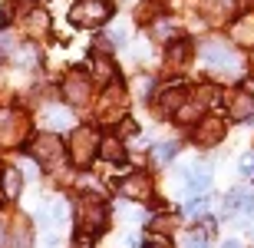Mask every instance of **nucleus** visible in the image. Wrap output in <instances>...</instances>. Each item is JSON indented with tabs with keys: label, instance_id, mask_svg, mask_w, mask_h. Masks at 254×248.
<instances>
[{
	"label": "nucleus",
	"instance_id": "c85d7f7f",
	"mask_svg": "<svg viewBox=\"0 0 254 248\" xmlns=\"http://www.w3.org/2000/svg\"><path fill=\"white\" fill-rule=\"evenodd\" d=\"M238 169H241V175H254V153L241 156V163H238Z\"/></svg>",
	"mask_w": 254,
	"mask_h": 248
},
{
	"label": "nucleus",
	"instance_id": "5701e85b",
	"mask_svg": "<svg viewBox=\"0 0 254 248\" xmlns=\"http://www.w3.org/2000/svg\"><path fill=\"white\" fill-rule=\"evenodd\" d=\"M43 119H47L50 126H66V123H69V113H63V109H57V106H50L47 113H43Z\"/></svg>",
	"mask_w": 254,
	"mask_h": 248
},
{
	"label": "nucleus",
	"instance_id": "aec40b11",
	"mask_svg": "<svg viewBox=\"0 0 254 248\" xmlns=\"http://www.w3.org/2000/svg\"><path fill=\"white\" fill-rule=\"evenodd\" d=\"M10 248H30V229L27 222H17L10 232Z\"/></svg>",
	"mask_w": 254,
	"mask_h": 248
},
{
	"label": "nucleus",
	"instance_id": "39448f33",
	"mask_svg": "<svg viewBox=\"0 0 254 248\" xmlns=\"http://www.w3.org/2000/svg\"><path fill=\"white\" fill-rule=\"evenodd\" d=\"M89 93H93V80L86 77L83 70H69L63 77V99L69 106H86Z\"/></svg>",
	"mask_w": 254,
	"mask_h": 248
},
{
	"label": "nucleus",
	"instance_id": "ddd939ff",
	"mask_svg": "<svg viewBox=\"0 0 254 248\" xmlns=\"http://www.w3.org/2000/svg\"><path fill=\"white\" fill-rule=\"evenodd\" d=\"M191 53H195V47H191V40L179 37V40H169V50H165V63H169L172 70H182L189 67Z\"/></svg>",
	"mask_w": 254,
	"mask_h": 248
},
{
	"label": "nucleus",
	"instance_id": "412c9836",
	"mask_svg": "<svg viewBox=\"0 0 254 248\" xmlns=\"http://www.w3.org/2000/svg\"><path fill=\"white\" fill-rule=\"evenodd\" d=\"M235 40L251 43V47H254V20L251 17H245V20H238V23H235Z\"/></svg>",
	"mask_w": 254,
	"mask_h": 248
},
{
	"label": "nucleus",
	"instance_id": "7c9ffc66",
	"mask_svg": "<svg viewBox=\"0 0 254 248\" xmlns=\"http://www.w3.org/2000/svg\"><path fill=\"white\" fill-rule=\"evenodd\" d=\"M142 248H169V245H165V242H162V239H149V242H145V245H142Z\"/></svg>",
	"mask_w": 254,
	"mask_h": 248
},
{
	"label": "nucleus",
	"instance_id": "6ab92c4d",
	"mask_svg": "<svg viewBox=\"0 0 254 248\" xmlns=\"http://www.w3.org/2000/svg\"><path fill=\"white\" fill-rule=\"evenodd\" d=\"M93 77L96 80H103V83H116V70H113V63L106 57H96L93 60Z\"/></svg>",
	"mask_w": 254,
	"mask_h": 248
},
{
	"label": "nucleus",
	"instance_id": "0eeeda50",
	"mask_svg": "<svg viewBox=\"0 0 254 248\" xmlns=\"http://www.w3.org/2000/svg\"><path fill=\"white\" fill-rule=\"evenodd\" d=\"M185 103H189V86H185V83L162 86L159 96H155V106H159V113H165V116H175Z\"/></svg>",
	"mask_w": 254,
	"mask_h": 248
},
{
	"label": "nucleus",
	"instance_id": "4be33fe9",
	"mask_svg": "<svg viewBox=\"0 0 254 248\" xmlns=\"http://www.w3.org/2000/svg\"><path fill=\"white\" fill-rule=\"evenodd\" d=\"M152 156H155V163H162V165H165V163H172V159L179 156V143H159Z\"/></svg>",
	"mask_w": 254,
	"mask_h": 248
},
{
	"label": "nucleus",
	"instance_id": "2eb2a0df",
	"mask_svg": "<svg viewBox=\"0 0 254 248\" xmlns=\"http://www.w3.org/2000/svg\"><path fill=\"white\" fill-rule=\"evenodd\" d=\"M201 10L211 20H228L235 13V0H201Z\"/></svg>",
	"mask_w": 254,
	"mask_h": 248
},
{
	"label": "nucleus",
	"instance_id": "9b49d317",
	"mask_svg": "<svg viewBox=\"0 0 254 248\" xmlns=\"http://www.w3.org/2000/svg\"><path fill=\"white\" fill-rule=\"evenodd\" d=\"M119 195L123 199H132V202H145L152 195V182L145 172H129L123 182H119Z\"/></svg>",
	"mask_w": 254,
	"mask_h": 248
},
{
	"label": "nucleus",
	"instance_id": "2f4dec72",
	"mask_svg": "<svg viewBox=\"0 0 254 248\" xmlns=\"http://www.w3.org/2000/svg\"><path fill=\"white\" fill-rule=\"evenodd\" d=\"M221 248H241V245H238V242H225V245H221Z\"/></svg>",
	"mask_w": 254,
	"mask_h": 248
},
{
	"label": "nucleus",
	"instance_id": "a211bd4d",
	"mask_svg": "<svg viewBox=\"0 0 254 248\" xmlns=\"http://www.w3.org/2000/svg\"><path fill=\"white\" fill-rule=\"evenodd\" d=\"M27 30L33 33V37L47 33V30H50V17H47V10H30V17H27Z\"/></svg>",
	"mask_w": 254,
	"mask_h": 248
},
{
	"label": "nucleus",
	"instance_id": "cd10ccee",
	"mask_svg": "<svg viewBox=\"0 0 254 248\" xmlns=\"http://www.w3.org/2000/svg\"><path fill=\"white\" fill-rule=\"evenodd\" d=\"M103 40H109L113 47H123V43H126V27H113V33H109V37H103Z\"/></svg>",
	"mask_w": 254,
	"mask_h": 248
},
{
	"label": "nucleus",
	"instance_id": "f8f14e48",
	"mask_svg": "<svg viewBox=\"0 0 254 248\" xmlns=\"http://www.w3.org/2000/svg\"><path fill=\"white\" fill-rule=\"evenodd\" d=\"M228 116L238 119V123H254V96L238 89V93L228 96Z\"/></svg>",
	"mask_w": 254,
	"mask_h": 248
},
{
	"label": "nucleus",
	"instance_id": "423d86ee",
	"mask_svg": "<svg viewBox=\"0 0 254 248\" xmlns=\"http://www.w3.org/2000/svg\"><path fill=\"white\" fill-rule=\"evenodd\" d=\"M27 153L33 156L40 165H53L60 156H63V143H60V136H53V133H40V136L30 139Z\"/></svg>",
	"mask_w": 254,
	"mask_h": 248
},
{
	"label": "nucleus",
	"instance_id": "c756f323",
	"mask_svg": "<svg viewBox=\"0 0 254 248\" xmlns=\"http://www.w3.org/2000/svg\"><path fill=\"white\" fill-rule=\"evenodd\" d=\"M241 212H245V215H254V195H248V192H245V199H241Z\"/></svg>",
	"mask_w": 254,
	"mask_h": 248
},
{
	"label": "nucleus",
	"instance_id": "a878e982",
	"mask_svg": "<svg viewBox=\"0 0 254 248\" xmlns=\"http://www.w3.org/2000/svg\"><path fill=\"white\" fill-rule=\"evenodd\" d=\"M169 33H172V23H169L165 17L152 23V37H159V40H162V37H169Z\"/></svg>",
	"mask_w": 254,
	"mask_h": 248
},
{
	"label": "nucleus",
	"instance_id": "20e7f679",
	"mask_svg": "<svg viewBox=\"0 0 254 248\" xmlns=\"http://www.w3.org/2000/svg\"><path fill=\"white\" fill-rule=\"evenodd\" d=\"M109 17H113V3L109 0H79L69 10V20L76 27H103Z\"/></svg>",
	"mask_w": 254,
	"mask_h": 248
},
{
	"label": "nucleus",
	"instance_id": "4468645a",
	"mask_svg": "<svg viewBox=\"0 0 254 248\" xmlns=\"http://www.w3.org/2000/svg\"><path fill=\"white\" fill-rule=\"evenodd\" d=\"M0 189H3V199L13 202L20 195V189H23V172L17 165H7V169L0 172Z\"/></svg>",
	"mask_w": 254,
	"mask_h": 248
},
{
	"label": "nucleus",
	"instance_id": "473e14b6",
	"mask_svg": "<svg viewBox=\"0 0 254 248\" xmlns=\"http://www.w3.org/2000/svg\"><path fill=\"white\" fill-rule=\"evenodd\" d=\"M251 3H254V0H251Z\"/></svg>",
	"mask_w": 254,
	"mask_h": 248
},
{
	"label": "nucleus",
	"instance_id": "f3484780",
	"mask_svg": "<svg viewBox=\"0 0 254 248\" xmlns=\"http://www.w3.org/2000/svg\"><path fill=\"white\" fill-rule=\"evenodd\" d=\"M99 156H103L106 163H119L126 156V149H123V143L116 139V136H106L103 143H99Z\"/></svg>",
	"mask_w": 254,
	"mask_h": 248
},
{
	"label": "nucleus",
	"instance_id": "f257e3e1",
	"mask_svg": "<svg viewBox=\"0 0 254 248\" xmlns=\"http://www.w3.org/2000/svg\"><path fill=\"white\" fill-rule=\"evenodd\" d=\"M198 53H201V60L208 63V70H215V73H221V77H241L245 73V60H241V53H238L228 40H205L201 47H198Z\"/></svg>",
	"mask_w": 254,
	"mask_h": 248
},
{
	"label": "nucleus",
	"instance_id": "7ed1b4c3",
	"mask_svg": "<svg viewBox=\"0 0 254 248\" xmlns=\"http://www.w3.org/2000/svg\"><path fill=\"white\" fill-rule=\"evenodd\" d=\"M99 136H96L93 126H79V129H73V136H69V146H66V153H69V163L76 165V169H86V165L93 163V156H99Z\"/></svg>",
	"mask_w": 254,
	"mask_h": 248
},
{
	"label": "nucleus",
	"instance_id": "b1692460",
	"mask_svg": "<svg viewBox=\"0 0 254 248\" xmlns=\"http://www.w3.org/2000/svg\"><path fill=\"white\" fill-rule=\"evenodd\" d=\"M185 248H208V235L205 232H189L185 235Z\"/></svg>",
	"mask_w": 254,
	"mask_h": 248
},
{
	"label": "nucleus",
	"instance_id": "6e6552de",
	"mask_svg": "<svg viewBox=\"0 0 254 248\" xmlns=\"http://www.w3.org/2000/svg\"><path fill=\"white\" fill-rule=\"evenodd\" d=\"M191 139H195V146H218L225 139V119H221V116L198 119L195 129H191Z\"/></svg>",
	"mask_w": 254,
	"mask_h": 248
},
{
	"label": "nucleus",
	"instance_id": "1a4fd4ad",
	"mask_svg": "<svg viewBox=\"0 0 254 248\" xmlns=\"http://www.w3.org/2000/svg\"><path fill=\"white\" fill-rule=\"evenodd\" d=\"M23 136H27L23 113H17V109H0V143L10 146V143H20Z\"/></svg>",
	"mask_w": 254,
	"mask_h": 248
},
{
	"label": "nucleus",
	"instance_id": "bb28decb",
	"mask_svg": "<svg viewBox=\"0 0 254 248\" xmlns=\"http://www.w3.org/2000/svg\"><path fill=\"white\" fill-rule=\"evenodd\" d=\"M152 229H155V232H172V229H175V222L165 219V215H155V219H152Z\"/></svg>",
	"mask_w": 254,
	"mask_h": 248
},
{
	"label": "nucleus",
	"instance_id": "393cba45",
	"mask_svg": "<svg viewBox=\"0 0 254 248\" xmlns=\"http://www.w3.org/2000/svg\"><path fill=\"white\" fill-rule=\"evenodd\" d=\"M205 205H208L205 195H195V199H191L189 205H185V212H189V215H201V212H205Z\"/></svg>",
	"mask_w": 254,
	"mask_h": 248
},
{
	"label": "nucleus",
	"instance_id": "f03ea898",
	"mask_svg": "<svg viewBox=\"0 0 254 248\" xmlns=\"http://www.w3.org/2000/svg\"><path fill=\"white\" fill-rule=\"evenodd\" d=\"M109 225V209L99 195H79L76 199V229L83 235H103Z\"/></svg>",
	"mask_w": 254,
	"mask_h": 248
},
{
	"label": "nucleus",
	"instance_id": "dca6fc26",
	"mask_svg": "<svg viewBox=\"0 0 254 248\" xmlns=\"http://www.w3.org/2000/svg\"><path fill=\"white\" fill-rule=\"evenodd\" d=\"M182 175H185V189L189 192H205L211 185V172L208 169H185Z\"/></svg>",
	"mask_w": 254,
	"mask_h": 248
},
{
	"label": "nucleus",
	"instance_id": "9d476101",
	"mask_svg": "<svg viewBox=\"0 0 254 248\" xmlns=\"http://www.w3.org/2000/svg\"><path fill=\"white\" fill-rule=\"evenodd\" d=\"M126 109V89L119 83H109V89L103 93L99 99V116H103V123H116Z\"/></svg>",
	"mask_w": 254,
	"mask_h": 248
}]
</instances>
